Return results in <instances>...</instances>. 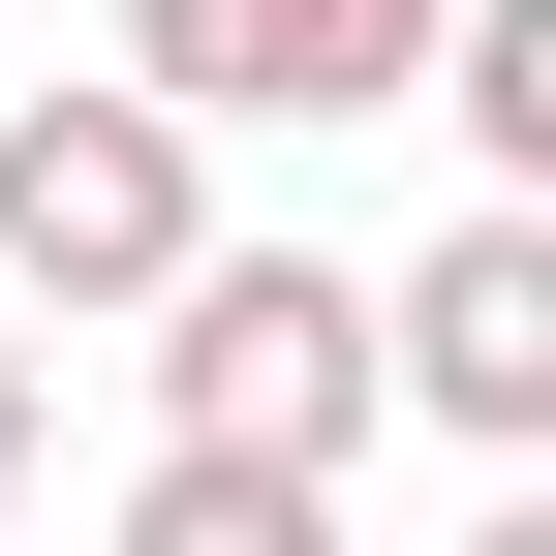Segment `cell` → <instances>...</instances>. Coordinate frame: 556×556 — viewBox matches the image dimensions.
I'll return each mask as SVG.
<instances>
[{
  "label": "cell",
  "instance_id": "cell-4",
  "mask_svg": "<svg viewBox=\"0 0 556 556\" xmlns=\"http://www.w3.org/2000/svg\"><path fill=\"white\" fill-rule=\"evenodd\" d=\"M433 0H124V93L155 124H402Z\"/></svg>",
  "mask_w": 556,
  "mask_h": 556
},
{
  "label": "cell",
  "instance_id": "cell-1",
  "mask_svg": "<svg viewBox=\"0 0 556 556\" xmlns=\"http://www.w3.org/2000/svg\"><path fill=\"white\" fill-rule=\"evenodd\" d=\"M186 248H217V124H155V93H124V62H93V93H31V62H0V309H155V278Z\"/></svg>",
  "mask_w": 556,
  "mask_h": 556
},
{
  "label": "cell",
  "instance_id": "cell-7",
  "mask_svg": "<svg viewBox=\"0 0 556 556\" xmlns=\"http://www.w3.org/2000/svg\"><path fill=\"white\" fill-rule=\"evenodd\" d=\"M464 556H556V464H495V526H464Z\"/></svg>",
  "mask_w": 556,
  "mask_h": 556
},
{
  "label": "cell",
  "instance_id": "cell-6",
  "mask_svg": "<svg viewBox=\"0 0 556 556\" xmlns=\"http://www.w3.org/2000/svg\"><path fill=\"white\" fill-rule=\"evenodd\" d=\"M31 433H62V340H31V309H0V464H31Z\"/></svg>",
  "mask_w": 556,
  "mask_h": 556
},
{
  "label": "cell",
  "instance_id": "cell-3",
  "mask_svg": "<svg viewBox=\"0 0 556 556\" xmlns=\"http://www.w3.org/2000/svg\"><path fill=\"white\" fill-rule=\"evenodd\" d=\"M371 402H433L464 464H556V217H526V186L371 278Z\"/></svg>",
  "mask_w": 556,
  "mask_h": 556
},
{
  "label": "cell",
  "instance_id": "cell-5",
  "mask_svg": "<svg viewBox=\"0 0 556 556\" xmlns=\"http://www.w3.org/2000/svg\"><path fill=\"white\" fill-rule=\"evenodd\" d=\"M124 556H340V464H248V433H155V464H124Z\"/></svg>",
  "mask_w": 556,
  "mask_h": 556
},
{
  "label": "cell",
  "instance_id": "cell-2",
  "mask_svg": "<svg viewBox=\"0 0 556 556\" xmlns=\"http://www.w3.org/2000/svg\"><path fill=\"white\" fill-rule=\"evenodd\" d=\"M155 433H248V464H371V278L340 248H186L155 278Z\"/></svg>",
  "mask_w": 556,
  "mask_h": 556
}]
</instances>
